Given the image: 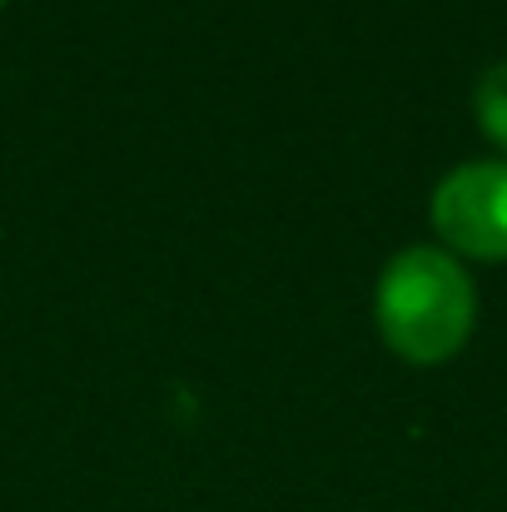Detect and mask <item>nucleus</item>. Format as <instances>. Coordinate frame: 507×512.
Returning <instances> with one entry per match:
<instances>
[{"label": "nucleus", "instance_id": "nucleus-1", "mask_svg": "<svg viewBox=\"0 0 507 512\" xmlns=\"http://www.w3.org/2000/svg\"><path fill=\"white\" fill-rule=\"evenodd\" d=\"M373 324L403 363H418V368H433L463 353L478 324V294L463 259L438 244L398 249L378 274Z\"/></svg>", "mask_w": 507, "mask_h": 512}, {"label": "nucleus", "instance_id": "nucleus-2", "mask_svg": "<svg viewBox=\"0 0 507 512\" xmlns=\"http://www.w3.org/2000/svg\"><path fill=\"white\" fill-rule=\"evenodd\" d=\"M433 229L458 259H507V160H468L433 189Z\"/></svg>", "mask_w": 507, "mask_h": 512}, {"label": "nucleus", "instance_id": "nucleus-3", "mask_svg": "<svg viewBox=\"0 0 507 512\" xmlns=\"http://www.w3.org/2000/svg\"><path fill=\"white\" fill-rule=\"evenodd\" d=\"M473 115L483 125V135L507 155V60L488 65L473 85Z\"/></svg>", "mask_w": 507, "mask_h": 512}, {"label": "nucleus", "instance_id": "nucleus-4", "mask_svg": "<svg viewBox=\"0 0 507 512\" xmlns=\"http://www.w3.org/2000/svg\"><path fill=\"white\" fill-rule=\"evenodd\" d=\"M0 10H5V0H0Z\"/></svg>", "mask_w": 507, "mask_h": 512}]
</instances>
